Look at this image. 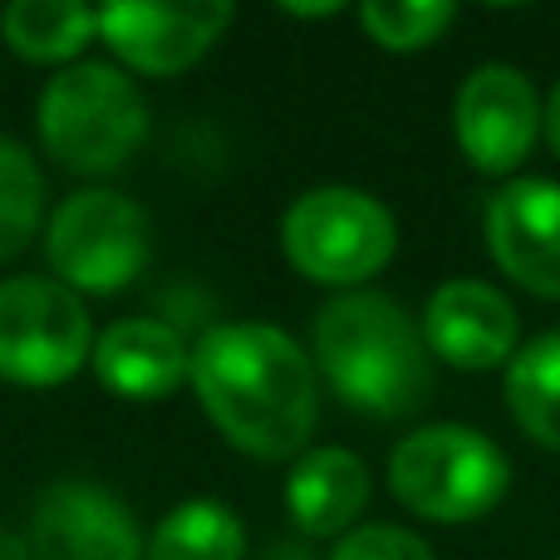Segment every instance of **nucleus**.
I'll list each match as a JSON object with an SVG mask.
<instances>
[{
    "mask_svg": "<svg viewBox=\"0 0 560 560\" xmlns=\"http://www.w3.org/2000/svg\"><path fill=\"white\" fill-rule=\"evenodd\" d=\"M192 394L236 453L256 463L310 453L319 423V369L280 325L232 319L202 329L192 345Z\"/></svg>",
    "mask_w": 560,
    "mask_h": 560,
    "instance_id": "nucleus-1",
    "label": "nucleus"
},
{
    "mask_svg": "<svg viewBox=\"0 0 560 560\" xmlns=\"http://www.w3.org/2000/svg\"><path fill=\"white\" fill-rule=\"evenodd\" d=\"M315 369L335 398L369 418H408L433 394L423 325L384 290H339L315 315Z\"/></svg>",
    "mask_w": 560,
    "mask_h": 560,
    "instance_id": "nucleus-2",
    "label": "nucleus"
},
{
    "mask_svg": "<svg viewBox=\"0 0 560 560\" xmlns=\"http://www.w3.org/2000/svg\"><path fill=\"white\" fill-rule=\"evenodd\" d=\"M39 148L74 177H108L143 148L148 98L114 59H79L55 69L35 98Z\"/></svg>",
    "mask_w": 560,
    "mask_h": 560,
    "instance_id": "nucleus-3",
    "label": "nucleus"
},
{
    "mask_svg": "<svg viewBox=\"0 0 560 560\" xmlns=\"http://www.w3.org/2000/svg\"><path fill=\"white\" fill-rule=\"evenodd\" d=\"M512 487L506 453L467 423L413 428L388 453V492L398 506L438 526L482 522Z\"/></svg>",
    "mask_w": 560,
    "mask_h": 560,
    "instance_id": "nucleus-4",
    "label": "nucleus"
},
{
    "mask_svg": "<svg viewBox=\"0 0 560 560\" xmlns=\"http://www.w3.org/2000/svg\"><path fill=\"white\" fill-rule=\"evenodd\" d=\"M280 252L290 271L335 290H364L394 261L398 222L374 192L325 183L300 192L280 217Z\"/></svg>",
    "mask_w": 560,
    "mask_h": 560,
    "instance_id": "nucleus-5",
    "label": "nucleus"
},
{
    "mask_svg": "<svg viewBox=\"0 0 560 560\" xmlns=\"http://www.w3.org/2000/svg\"><path fill=\"white\" fill-rule=\"evenodd\" d=\"M153 222L133 197L114 187H84L65 197L45 222V261L74 295H118L148 271Z\"/></svg>",
    "mask_w": 560,
    "mask_h": 560,
    "instance_id": "nucleus-6",
    "label": "nucleus"
},
{
    "mask_svg": "<svg viewBox=\"0 0 560 560\" xmlns=\"http://www.w3.org/2000/svg\"><path fill=\"white\" fill-rule=\"evenodd\" d=\"M84 295L55 276L0 280V378L15 388H59L94 359Z\"/></svg>",
    "mask_w": 560,
    "mask_h": 560,
    "instance_id": "nucleus-7",
    "label": "nucleus"
},
{
    "mask_svg": "<svg viewBox=\"0 0 560 560\" xmlns=\"http://www.w3.org/2000/svg\"><path fill=\"white\" fill-rule=\"evenodd\" d=\"M546 108L516 65H477L453 98V133L463 158L487 177H512L541 138Z\"/></svg>",
    "mask_w": 560,
    "mask_h": 560,
    "instance_id": "nucleus-8",
    "label": "nucleus"
},
{
    "mask_svg": "<svg viewBox=\"0 0 560 560\" xmlns=\"http://www.w3.org/2000/svg\"><path fill=\"white\" fill-rule=\"evenodd\" d=\"M232 5H143L108 0L98 5V45H108L118 69L143 79H177L226 35Z\"/></svg>",
    "mask_w": 560,
    "mask_h": 560,
    "instance_id": "nucleus-9",
    "label": "nucleus"
},
{
    "mask_svg": "<svg viewBox=\"0 0 560 560\" xmlns=\"http://www.w3.org/2000/svg\"><path fill=\"white\" fill-rule=\"evenodd\" d=\"M25 551L30 560H148V536L124 497L69 477L35 502Z\"/></svg>",
    "mask_w": 560,
    "mask_h": 560,
    "instance_id": "nucleus-10",
    "label": "nucleus"
},
{
    "mask_svg": "<svg viewBox=\"0 0 560 560\" xmlns=\"http://www.w3.org/2000/svg\"><path fill=\"white\" fill-rule=\"evenodd\" d=\"M423 339L428 354L443 359L447 369L463 374H487L506 369L522 349V315L516 305L487 280H443L423 305Z\"/></svg>",
    "mask_w": 560,
    "mask_h": 560,
    "instance_id": "nucleus-11",
    "label": "nucleus"
},
{
    "mask_svg": "<svg viewBox=\"0 0 560 560\" xmlns=\"http://www.w3.org/2000/svg\"><path fill=\"white\" fill-rule=\"evenodd\" d=\"M487 252L497 271L541 300H560V183L512 177L482 212Z\"/></svg>",
    "mask_w": 560,
    "mask_h": 560,
    "instance_id": "nucleus-12",
    "label": "nucleus"
},
{
    "mask_svg": "<svg viewBox=\"0 0 560 560\" xmlns=\"http://www.w3.org/2000/svg\"><path fill=\"white\" fill-rule=\"evenodd\" d=\"M94 378L128 404H163L183 384H192V345L177 325L158 315H128L98 329Z\"/></svg>",
    "mask_w": 560,
    "mask_h": 560,
    "instance_id": "nucleus-13",
    "label": "nucleus"
},
{
    "mask_svg": "<svg viewBox=\"0 0 560 560\" xmlns=\"http://www.w3.org/2000/svg\"><path fill=\"white\" fill-rule=\"evenodd\" d=\"M369 497H374V477L369 463L349 447H310L295 457L285 477V512L315 541H339L359 526Z\"/></svg>",
    "mask_w": 560,
    "mask_h": 560,
    "instance_id": "nucleus-14",
    "label": "nucleus"
},
{
    "mask_svg": "<svg viewBox=\"0 0 560 560\" xmlns=\"http://www.w3.org/2000/svg\"><path fill=\"white\" fill-rule=\"evenodd\" d=\"M0 39L25 65L69 69L98 39V10L84 0H15L0 10Z\"/></svg>",
    "mask_w": 560,
    "mask_h": 560,
    "instance_id": "nucleus-15",
    "label": "nucleus"
},
{
    "mask_svg": "<svg viewBox=\"0 0 560 560\" xmlns=\"http://www.w3.org/2000/svg\"><path fill=\"white\" fill-rule=\"evenodd\" d=\"M506 408L532 443L560 453V329L526 339L502 378Z\"/></svg>",
    "mask_w": 560,
    "mask_h": 560,
    "instance_id": "nucleus-16",
    "label": "nucleus"
},
{
    "mask_svg": "<svg viewBox=\"0 0 560 560\" xmlns=\"http://www.w3.org/2000/svg\"><path fill=\"white\" fill-rule=\"evenodd\" d=\"M246 526L217 497H187L148 536V560H242Z\"/></svg>",
    "mask_w": 560,
    "mask_h": 560,
    "instance_id": "nucleus-17",
    "label": "nucleus"
},
{
    "mask_svg": "<svg viewBox=\"0 0 560 560\" xmlns=\"http://www.w3.org/2000/svg\"><path fill=\"white\" fill-rule=\"evenodd\" d=\"M45 232V173L25 143L0 133V266Z\"/></svg>",
    "mask_w": 560,
    "mask_h": 560,
    "instance_id": "nucleus-18",
    "label": "nucleus"
},
{
    "mask_svg": "<svg viewBox=\"0 0 560 560\" xmlns=\"http://www.w3.org/2000/svg\"><path fill=\"white\" fill-rule=\"evenodd\" d=\"M457 5L453 0H364L359 5V25L388 55H413L428 49L453 30Z\"/></svg>",
    "mask_w": 560,
    "mask_h": 560,
    "instance_id": "nucleus-19",
    "label": "nucleus"
},
{
    "mask_svg": "<svg viewBox=\"0 0 560 560\" xmlns=\"http://www.w3.org/2000/svg\"><path fill=\"white\" fill-rule=\"evenodd\" d=\"M329 560H438V556H433V546L418 532H408V526L369 522V526H354L349 536H339Z\"/></svg>",
    "mask_w": 560,
    "mask_h": 560,
    "instance_id": "nucleus-20",
    "label": "nucleus"
},
{
    "mask_svg": "<svg viewBox=\"0 0 560 560\" xmlns=\"http://www.w3.org/2000/svg\"><path fill=\"white\" fill-rule=\"evenodd\" d=\"M541 133H546V143H551V153L560 158V79H556L551 98H546V124H541Z\"/></svg>",
    "mask_w": 560,
    "mask_h": 560,
    "instance_id": "nucleus-21",
    "label": "nucleus"
},
{
    "mask_svg": "<svg viewBox=\"0 0 560 560\" xmlns=\"http://www.w3.org/2000/svg\"><path fill=\"white\" fill-rule=\"evenodd\" d=\"M339 10H345V5H335V0H329V5H285V15H295V20H329V15H339Z\"/></svg>",
    "mask_w": 560,
    "mask_h": 560,
    "instance_id": "nucleus-22",
    "label": "nucleus"
}]
</instances>
